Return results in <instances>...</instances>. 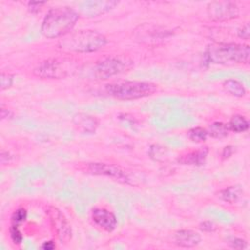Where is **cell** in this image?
I'll return each mask as SVG.
<instances>
[{
  "mask_svg": "<svg viewBox=\"0 0 250 250\" xmlns=\"http://www.w3.org/2000/svg\"><path fill=\"white\" fill-rule=\"evenodd\" d=\"M157 91V85L148 81H119L105 86V92L117 100H137L153 95Z\"/></svg>",
  "mask_w": 250,
  "mask_h": 250,
  "instance_id": "277c9868",
  "label": "cell"
},
{
  "mask_svg": "<svg viewBox=\"0 0 250 250\" xmlns=\"http://www.w3.org/2000/svg\"><path fill=\"white\" fill-rule=\"evenodd\" d=\"M237 35H238V37H240V38H242L244 40H248L249 39L250 28H249V24L247 22L244 23L240 28H238Z\"/></svg>",
  "mask_w": 250,
  "mask_h": 250,
  "instance_id": "d4e9b609",
  "label": "cell"
},
{
  "mask_svg": "<svg viewBox=\"0 0 250 250\" xmlns=\"http://www.w3.org/2000/svg\"><path fill=\"white\" fill-rule=\"evenodd\" d=\"M200 234L192 229H180L174 234V243L183 248L195 247L200 243Z\"/></svg>",
  "mask_w": 250,
  "mask_h": 250,
  "instance_id": "4fadbf2b",
  "label": "cell"
},
{
  "mask_svg": "<svg viewBox=\"0 0 250 250\" xmlns=\"http://www.w3.org/2000/svg\"><path fill=\"white\" fill-rule=\"evenodd\" d=\"M91 218L96 226L107 232L113 231L117 227L116 216L105 208H94Z\"/></svg>",
  "mask_w": 250,
  "mask_h": 250,
  "instance_id": "30bf717a",
  "label": "cell"
},
{
  "mask_svg": "<svg viewBox=\"0 0 250 250\" xmlns=\"http://www.w3.org/2000/svg\"><path fill=\"white\" fill-rule=\"evenodd\" d=\"M56 243L53 240H49V241H45L43 242V244L41 245V248L44 250H54L56 248Z\"/></svg>",
  "mask_w": 250,
  "mask_h": 250,
  "instance_id": "83f0119b",
  "label": "cell"
},
{
  "mask_svg": "<svg viewBox=\"0 0 250 250\" xmlns=\"http://www.w3.org/2000/svg\"><path fill=\"white\" fill-rule=\"evenodd\" d=\"M86 173L98 176H105L120 183L129 184V177L119 166L107 163H87L83 169Z\"/></svg>",
  "mask_w": 250,
  "mask_h": 250,
  "instance_id": "9c48e42d",
  "label": "cell"
},
{
  "mask_svg": "<svg viewBox=\"0 0 250 250\" xmlns=\"http://www.w3.org/2000/svg\"><path fill=\"white\" fill-rule=\"evenodd\" d=\"M242 195H243L242 188L238 185H233L220 190L217 196L223 202L233 204V203H236L242 197Z\"/></svg>",
  "mask_w": 250,
  "mask_h": 250,
  "instance_id": "9a60e30c",
  "label": "cell"
},
{
  "mask_svg": "<svg viewBox=\"0 0 250 250\" xmlns=\"http://www.w3.org/2000/svg\"><path fill=\"white\" fill-rule=\"evenodd\" d=\"M227 244L232 248V249H238V250H243L248 248V243L246 240L235 237V236H230L227 239Z\"/></svg>",
  "mask_w": 250,
  "mask_h": 250,
  "instance_id": "ffe728a7",
  "label": "cell"
},
{
  "mask_svg": "<svg viewBox=\"0 0 250 250\" xmlns=\"http://www.w3.org/2000/svg\"><path fill=\"white\" fill-rule=\"evenodd\" d=\"M13 116V113L10 109L8 108H4V107H1V119L4 120V119H9Z\"/></svg>",
  "mask_w": 250,
  "mask_h": 250,
  "instance_id": "f1b7e54d",
  "label": "cell"
},
{
  "mask_svg": "<svg viewBox=\"0 0 250 250\" xmlns=\"http://www.w3.org/2000/svg\"><path fill=\"white\" fill-rule=\"evenodd\" d=\"M249 57V46L237 43H213L207 47L204 54L207 62L224 65L247 64Z\"/></svg>",
  "mask_w": 250,
  "mask_h": 250,
  "instance_id": "7a4b0ae2",
  "label": "cell"
},
{
  "mask_svg": "<svg viewBox=\"0 0 250 250\" xmlns=\"http://www.w3.org/2000/svg\"><path fill=\"white\" fill-rule=\"evenodd\" d=\"M223 88L227 93L236 98H242L246 95V89L244 85L236 79L231 78L225 80L223 83Z\"/></svg>",
  "mask_w": 250,
  "mask_h": 250,
  "instance_id": "2e32d148",
  "label": "cell"
},
{
  "mask_svg": "<svg viewBox=\"0 0 250 250\" xmlns=\"http://www.w3.org/2000/svg\"><path fill=\"white\" fill-rule=\"evenodd\" d=\"M208 147L203 146L196 150L188 152L184 155H181L178 158V161L184 165H192V166H201L205 163L208 155Z\"/></svg>",
  "mask_w": 250,
  "mask_h": 250,
  "instance_id": "5bb4252c",
  "label": "cell"
},
{
  "mask_svg": "<svg viewBox=\"0 0 250 250\" xmlns=\"http://www.w3.org/2000/svg\"><path fill=\"white\" fill-rule=\"evenodd\" d=\"M199 229L203 232H214L217 229V226L212 221H203L198 226Z\"/></svg>",
  "mask_w": 250,
  "mask_h": 250,
  "instance_id": "cb8c5ba5",
  "label": "cell"
},
{
  "mask_svg": "<svg viewBox=\"0 0 250 250\" xmlns=\"http://www.w3.org/2000/svg\"><path fill=\"white\" fill-rule=\"evenodd\" d=\"M27 218V212L24 208H19L18 210H16L14 212V214L12 215V218H11V221H12V224H15V225H21V223H23Z\"/></svg>",
  "mask_w": 250,
  "mask_h": 250,
  "instance_id": "7402d4cb",
  "label": "cell"
},
{
  "mask_svg": "<svg viewBox=\"0 0 250 250\" xmlns=\"http://www.w3.org/2000/svg\"><path fill=\"white\" fill-rule=\"evenodd\" d=\"M46 213L49 218L51 228L58 239L62 243H67L71 239L72 229L63 213L55 206L48 207Z\"/></svg>",
  "mask_w": 250,
  "mask_h": 250,
  "instance_id": "52a82bcc",
  "label": "cell"
},
{
  "mask_svg": "<svg viewBox=\"0 0 250 250\" xmlns=\"http://www.w3.org/2000/svg\"><path fill=\"white\" fill-rule=\"evenodd\" d=\"M206 130H207L208 136H210L212 138H215V139L226 138L229 135V132L228 124L223 123L221 121L213 122L212 124L209 125L208 129H206Z\"/></svg>",
  "mask_w": 250,
  "mask_h": 250,
  "instance_id": "ac0fdd59",
  "label": "cell"
},
{
  "mask_svg": "<svg viewBox=\"0 0 250 250\" xmlns=\"http://www.w3.org/2000/svg\"><path fill=\"white\" fill-rule=\"evenodd\" d=\"M233 152H234V146H233L229 145V146H225V147L223 148V150H222V154H221L222 159H224V160H225V159L229 158V157L233 154Z\"/></svg>",
  "mask_w": 250,
  "mask_h": 250,
  "instance_id": "484cf974",
  "label": "cell"
},
{
  "mask_svg": "<svg viewBox=\"0 0 250 250\" xmlns=\"http://www.w3.org/2000/svg\"><path fill=\"white\" fill-rule=\"evenodd\" d=\"M229 131L234 133H243L249 129V121L247 118L241 114L232 115L228 123Z\"/></svg>",
  "mask_w": 250,
  "mask_h": 250,
  "instance_id": "e0dca14e",
  "label": "cell"
},
{
  "mask_svg": "<svg viewBox=\"0 0 250 250\" xmlns=\"http://www.w3.org/2000/svg\"><path fill=\"white\" fill-rule=\"evenodd\" d=\"M118 5L117 1H85L80 5L79 13L85 17H97L103 15Z\"/></svg>",
  "mask_w": 250,
  "mask_h": 250,
  "instance_id": "8fae6325",
  "label": "cell"
},
{
  "mask_svg": "<svg viewBox=\"0 0 250 250\" xmlns=\"http://www.w3.org/2000/svg\"><path fill=\"white\" fill-rule=\"evenodd\" d=\"M79 13L69 7H57L49 10L41 24V33L47 38H62L72 31Z\"/></svg>",
  "mask_w": 250,
  "mask_h": 250,
  "instance_id": "6da1fadb",
  "label": "cell"
},
{
  "mask_svg": "<svg viewBox=\"0 0 250 250\" xmlns=\"http://www.w3.org/2000/svg\"><path fill=\"white\" fill-rule=\"evenodd\" d=\"M72 122L74 127L84 134H93L99 127L98 118L87 113H76L72 118Z\"/></svg>",
  "mask_w": 250,
  "mask_h": 250,
  "instance_id": "7c38bea8",
  "label": "cell"
},
{
  "mask_svg": "<svg viewBox=\"0 0 250 250\" xmlns=\"http://www.w3.org/2000/svg\"><path fill=\"white\" fill-rule=\"evenodd\" d=\"M14 82V76L10 73H6V72H2L1 76H0V88L2 91L9 89Z\"/></svg>",
  "mask_w": 250,
  "mask_h": 250,
  "instance_id": "603a6c76",
  "label": "cell"
},
{
  "mask_svg": "<svg viewBox=\"0 0 250 250\" xmlns=\"http://www.w3.org/2000/svg\"><path fill=\"white\" fill-rule=\"evenodd\" d=\"M44 4L45 2H28L27 6L31 13H37Z\"/></svg>",
  "mask_w": 250,
  "mask_h": 250,
  "instance_id": "4316f807",
  "label": "cell"
},
{
  "mask_svg": "<svg viewBox=\"0 0 250 250\" xmlns=\"http://www.w3.org/2000/svg\"><path fill=\"white\" fill-rule=\"evenodd\" d=\"M107 43L106 37L95 30L71 31L59 40V47L67 52L92 53Z\"/></svg>",
  "mask_w": 250,
  "mask_h": 250,
  "instance_id": "3957f363",
  "label": "cell"
},
{
  "mask_svg": "<svg viewBox=\"0 0 250 250\" xmlns=\"http://www.w3.org/2000/svg\"><path fill=\"white\" fill-rule=\"evenodd\" d=\"M133 67V61L125 56H110L97 62L94 74L98 79L105 80L124 73Z\"/></svg>",
  "mask_w": 250,
  "mask_h": 250,
  "instance_id": "5b68a950",
  "label": "cell"
},
{
  "mask_svg": "<svg viewBox=\"0 0 250 250\" xmlns=\"http://www.w3.org/2000/svg\"><path fill=\"white\" fill-rule=\"evenodd\" d=\"M9 232H10V237H11L13 243H15L17 245L21 244L23 236H22V233L21 232L18 225L12 224L10 229H9Z\"/></svg>",
  "mask_w": 250,
  "mask_h": 250,
  "instance_id": "44dd1931",
  "label": "cell"
},
{
  "mask_svg": "<svg viewBox=\"0 0 250 250\" xmlns=\"http://www.w3.org/2000/svg\"><path fill=\"white\" fill-rule=\"evenodd\" d=\"M207 15L213 21H228L239 16V8L232 1H213L207 5Z\"/></svg>",
  "mask_w": 250,
  "mask_h": 250,
  "instance_id": "ba28073f",
  "label": "cell"
},
{
  "mask_svg": "<svg viewBox=\"0 0 250 250\" xmlns=\"http://www.w3.org/2000/svg\"><path fill=\"white\" fill-rule=\"evenodd\" d=\"M69 62L59 59H49L40 62L33 70V74L43 79H61L68 75Z\"/></svg>",
  "mask_w": 250,
  "mask_h": 250,
  "instance_id": "8992f818",
  "label": "cell"
},
{
  "mask_svg": "<svg viewBox=\"0 0 250 250\" xmlns=\"http://www.w3.org/2000/svg\"><path fill=\"white\" fill-rule=\"evenodd\" d=\"M188 137L191 142L202 143V142L206 141V139L208 137V133H207V130L205 128L193 127V128L188 130Z\"/></svg>",
  "mask_w": 250,
  "mask_h": 250,
  "instance_id": "d6986e66",
  "label": "cell"
}]
</instances>
